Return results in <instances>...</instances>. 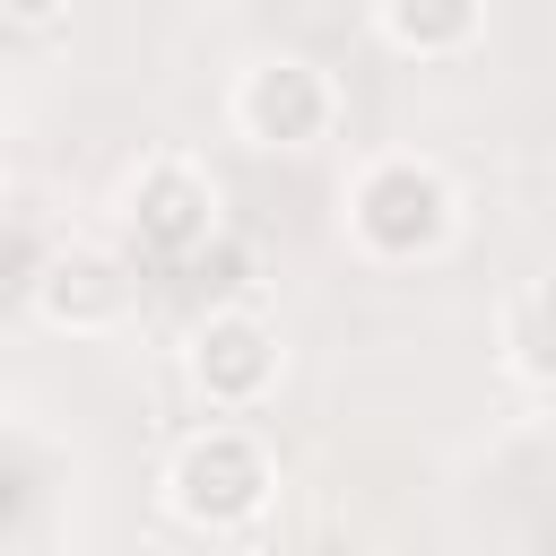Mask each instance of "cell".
Listing matches in <instances>:
<instances>
[{"instance_id": "8", "label": "cell", "mask_w": 556, "mask_h": 556, "mask_svg": "<svg viewBox=\"0 0 556 556\" xmlns=\"http://www.w3.org/2000/svg\"><path fill=\"white\" fill-rule=\"evenodd\" d=\"M504 356L521 382H556V287H530L504 313Z\"/></svg>"}, {"instance_id": "2", "label": "cell", "mask_w": 556, "mask_h": 556, "mask_svg": "<svg viewBox=\"0 0 556 556\" xmlns=\"http://www.w3.org/2000/svg\"><path fill=\"white\" fill-rule=\"evenodd\" d=\"M269 452L243 434V426H200L174 460H165V504L174 521L191 530H243L261 504H269Z\"/></svg>"}, {"instance_id": "7", "label": "cell", "mask_w": 556, "mask_h": 556, "mask_svg": "<svg viewBox=\"0 0 556 556\" xmlns=\"http://www.w3.org/2000/svg\"><path fill=\"white\" fill-rule=\"evenodd\" d=\"M374 9H382L391 52H408V61H452L486 26V0H374Z\"/></svg>"}, {"instance_id": "3", "label": "cell", "mask_w": 556, "mask_h": 556, "mask_svg": "<svg viewBox=\"0 0 556 556\" xmlns=\"http://www.w3.org/2000/svg\"><path fill=\"white\" fill-rule=\"evenodd\" d=\"M330 122H339V87L313 61H261L235 87V130L252 148H313L330 139Z\"/></svg>"}, {"instance_id": "5", "label": "cell", "mask_w": 556, "mask_h": 556, "mask_svg": "<svg viewBox=\"0 0 556 556\" xmlns=\"http://www.w3.org/2000/svg\"><path fill=\"white\" fill-rule=\"evenodd\" d=\"M130 235H139V252H156V261H191V252L217 235V191H208V174L182 165V156L139 165V182H130Z\"/></svg>"}, {"instance_id": "4", "label": "cell", "mask_w": 556, "mask_h": 556, "mask_svg": "<svg viewBox=\"0 0 556 556\" xmlns=\"http://www.w3.org/2000/svg\"><path fill=\"white\" fill-rule=\"evenodd\" d=\"M191 382L208 408H261L269 382H278V330L261 313H208L191 330Z\"/></svg>"}, {"instance_id": "1", "label": "cell", "mask_w": 556, "mask_h": 556, "mask_svg": "<svg viewBox=\"0 0 556 556\" xmlns=\"http://www.w3.org/2000/svg\"><path fill=\"white\" fill-rule=\"evenodd\" d=\"M348 226L374 261H426L452 235V182L426 156H374L348 191Z\"/></svg>"}, {"instance_id": "9", "label": "cell", "mask_w": 556, "mask_h": 556, "mask_svg": "<svg viewBox=\"0 0 556 556\" xmlns=\"http://www.w3.org/2000/svg\"><path fill=\"white\" fill-rule=\"evenodd\" d=\"M61 9H70V0H9V17H17V26H43V17H61Z\"/></svg>"}, {"instance_id": "6", "label": "cell", "mask_w": 556, "mask_h": 556, "mask_svg": "<svg viewBox=\"0 0 556 556\" xmlns=\"http://www.w3.org/2000/svg\"><path fill=\"white\" fill-rule=\"evenodd\" d=\"M52 321H70V330H113L122 313H130V278H122V261H104V252H52V278H43V295H35Z\"/></svg>"}]
</instances>
